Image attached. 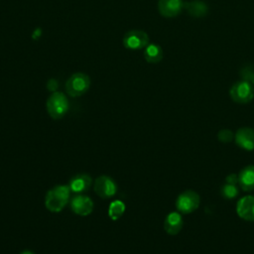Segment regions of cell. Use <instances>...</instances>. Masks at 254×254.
<instances>
[{"mask_svg": "<svg viewBox=\"0 0 254 254\" xmlns=\"http://www.w3.org/2000/svg\"><path fill=\"white\" fill-rule=\"evenodd\" d=\"M70 190L68 186L60 185L50 190L45 197V205L52 212H60L66 205Z\"/></svg>", "mask_w": 254, "mask_h": 254, "instance_id": "1", "label": "cell"}, {"mask_svg": "<svg viewBox=\"0 0 254 254\" xmlns=\"http://www.w3.org/2000/svg\"><path fill=\"white\" fill-rule=\"evenodd\" d=\"M68 110V100L60 91H55L47 100V111L53 119L63 118Z\"/></svg>", "mask_w": 254, "mask_h": 254, "instance_id": "2", "label": "cell"}, {"mask_svg": "<svg viewBox=\"0 0 254 254\" xmlns=\"http://www.w3.org/2000/svg\"><path fill=\"white\" fill-rule=\"evenodd\" d=\"M229 95L234 102L246 104L254 97V87L249 81L241 79L232 84L229 89Z\"/></svg>", "mask_w": 254, "mask_h": 254, "instance_id": "3", "label": "cell"}, {"mask_svg": "<svg viewBox=\"0 0 254 254\" xmlns=\"http://www.w3.org/2000/svg\"><path fill=\"white\" fill-rule=\"evenodd\" d=\"M90 85L89 76L83 72L73 73L65 82V90L68 95L77 97L84 94Z\"/></svg>", "mask_w": 254, "mask_h": 254, "instance_id": "4", "label": "cell"}, {"mask_svg": "<svg viewBox=\"0 0 254 254\" xmlns=\"http://www.w3.org/2000/svg\"><path fill=\"white\" fill-rule=\"evenodd\" d=\"M200 202V197L197 192L191 190L183 191L176 200V207L181 213L193 212Z\"/></svg>", "mask_w": 254, "mask_h": 254, "instance_id": "5", "label": "cell"}, {"mask_svg": "<svg viewBox=\"0 0 254 254\" xmlns=\"http://www.w3.org/2000/svg\"><path fill=\"white\" fill-rule=\"evenodd\" d=\"M149 44V36L142 30L128 31L123 37V46L128 50H140Z\"/></svg>", "mask_w": 254, "mask_h": 254, "instance_id": "6", "label": "cell"}, {"mask_svg": "<svg viewBox=\"0 0 254 254\" xmlns=\"http://www.w3.org/2000/svg\"><path fill=\"white\" fill-rule=\"evenodd\" d=\"M94 191L102 198H109L113 196L117 191L116 183L107 176H100L94 182Z\"/></svg>", "mask_w": 254, "mask_h": 254, "instance_id": "7", "label": "cell"}, {"mask_svg": "<svg viewBox=\"0 0 254 254\" xmlns=\"http://www.w3.org/2000/svg\"><path fill=\"white\" fill-rule=\"evenodd\" d=\"M70 208L75 214L86 216L93 210V201L90 197L78 193L71 198Z\"/></svg>", "mask_w": 254, "mask_h": 254, "instance_id": "8", "label": "cell"}, {"mask_svg": "<svg viewBox=\"0 0 254 254\" xmlns=\"http://www.w3.org/2000/svg\"><path fill=\"white\" fill-rule=\"evenodd\" d=\"M234 141L241 149L246 151L254 150V129L250 127L239 128L234 134Z\"/></svg>", "mask_w": 254, "mask_h": 254, "instance_id": "9", "label": "cell"}, {"mask_svg": "<svg viewBox=\"0 0 254 254\" xmlns=\"http://www.w3.org/2000/svg\"><path fill=\"white\" fill-rule=\"evenodd\" d=\"M184 9L183 0H159L158 10L163 17L174 18L177 17Z\"/></svg>", "mask_w": 254, "mask_h": 254, "instance_id": "10", "label": "cell"}, {"mask_svg": "<svg viewBox=\"0 0 254 254\" xmlns=\"http://www.w3.org/2000/svg\"><path fill=\"white\" fill-rule=\"evenodd\" d=\"M238 216L247 221H254V195L241 197L236 204Z\"/></svg>", "mask_w": 254, "mask_h": 254, "instance_id": "11", "label": "cell"}, {"mask_svg": "<svg viewBox=\"0 0 254 254\" xmlns=\"http://www.w3.org/2000/svg\"><path fill=\"white\" fill-rule=\"evenodd\" d=\"M184 220L181 215V212L173 211L170 212L164 221V229L170 235L178 234L183 228Z\"/></svg>", "mask_w": 254, "mask_h": 254, "instance_id": "12", "label": "cell"}, {"mask_svg": "<svg viewBox=\"0 0 254 254\" xmlns=\"http://www.w3.org/2000/svg\"><path fill=\"white\" fill-rule=\"evenodd\" d=\"M238 184L244 191L254 190V166L249 165L243 168L238 174Z\"/></svg>", "mask_w": 254, "mask_h": 254, "instance_id": "13", "label": "cell"}, {"mask_svg": "<svg viewBox=\"0 0 254 254\" xmlns=\"http://www.w3.org/2000/svg\"><path fill=\"white\" fill-rule=\"evenodd\" d=\"M184 9L189 15L194 18H202L206 16L208 12V6L206 3L200 0H192L184 2Z\"/></svg>", "mask_w": 254, "mask_h": 254, "instance_id": "14", "label": "cell"}, {"mask_svg": "<svg viewBox=\"0 0 254 254\" xmlns=\"http://www.w3.org/2000/svg\"><path fill=\"white\" fill-rule=\"evenodd\" d=\"M91 185V178L86 174H79L71 178L68 183L70 191L75 193H81L89 189Z\"/></svg>", "mask_w": 254, "mask_h": 254, "instance_id": "15", "label": "cell"}, {"mask_svg": "<svg viewBox=\"0 0 254 254\" xmlns=\"http://www.w3.org/2000/svg\"><path fill=\"white\" fill-rule=\"evenodd\" d=\"M144 58L149 64H158L163 59V50L157 44H148L144 50Z\"/></svg>", "mask_w": 254, "mask_h": 254, "instance_id": "16", "label": "cell"}, {"mask_svg": "<svg viewBox=\"0 0 254 254\" xmlns=\"http://www.w3.org/2000/svg\"><path fill=\"white\" fill-rule=\"evenodd\" d=\"M125 211V204L123 201L117 199L112 201L109 204L108 207V216L112 219V220H117L119 219L123 213Z\"/></svg>", "mask_w": 254, "mask_h": 254, "instance_id": "17", "label": "cell"}, {"mask_svg": "<svg viewBox=\"0 0 254 254\" xmlns=\"http://www.w3.org/2000/svg\"><path fill=\"white\" fill-rule=\"evenodd\" d=\"M220 193L224 198L227 199H232L235 196H237V194L239 193V190L237 188L236 185H231V184H225L221 187L220 189Z\"/></svg>", "mask_w": 254, "mask_h": 254, "instance_id": "18", "label": "cell"}, {"mask_svg": "<svg viewBox=\"0 0 254 254\" xmlns=\"http://www.w3.org/2000/svg\"><path fill=\"white\" fill-rule=\"evenodd\" d=\"M240 76L242 79L249 81L254 86V68L251 64L245 65L241 68Z\"/></svg>", "mask_w": 254, "mask_h": 254, "instance_id": "19", "label": "cell"}, {"mask_svg": "<svg viewBox=\"0 0 254 254\" xmlns=\"http://www.w3.org/2000/svg\"><path fill=\"white\" fill-rule=\"evenodd\" d=\"M217 138L220 142H223V143H228L230 141H232L234 139V134L231 132V130H228V129H223V130H220L217 134Z\"/></svg>", "mask_w": 254, "mask_h": 254, "instance_id": "20", "label": "cell"}, {"mask_svg": "<svg viewBox=\"0 0 254 254\" xmlns=\"http://www.w3.org/2000/svg\"><path fill=\"white\" fill-rule=\"evenodd\" d=\"M225 182L227 184H231V185H237L238 184V175L236 174H230L226 177Z\"/></svg>", "mask_w": 254, "mask_h": 254, "instance_id": "21", "label": "cell"}, {"mask_svg": "<svg viewBox=\"0 0 254 254\" xmlns=\"http://www.w3.org/2000/svg\"><path fill=\"white\" fill-rule=\"evenodd\" d=\"M48 88L50 89V90H52V91H55L56 90V88H57V84H56V82H55V80H50V82H49V84H48Z\"/></svg>", "mask_w": 254, "mask_h": 254, "instance_id": "22", "label": "cell"}, {"mask_svg": "<svg viewBox=\"0 0 254 254\" xmlns=\"http://www.w3.org/2000/svg\"><path fill=\"white\" fill-rule=\"evenodd\" d=\"M20 254H34L32 251H30V250H23Z\"/></svg>", "mask_w": 254, "mask_h": 254, "instance_id": "23", "label": "cell"}]
</instances>
